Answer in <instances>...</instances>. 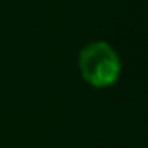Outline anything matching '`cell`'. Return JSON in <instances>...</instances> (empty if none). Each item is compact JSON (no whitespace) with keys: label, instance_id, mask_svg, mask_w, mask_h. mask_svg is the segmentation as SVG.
I'll return each mask as SVG.
<instances>
[{"label":"cell","instance_id":"obj_1","mask_svg":"<svg viewBox=\"0 0 148 148\" xmlns=\"http://www.w3.org/2000/svg\"><path fill=\"white\" fill-rule=\"evenodd\" d=\"M79 70L82 79L92 87H108L120 75V59L115 49L106 42H91L79 54Z\"/></svg>","mask_w":148,"mask_h":148}]
</instances>
